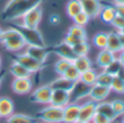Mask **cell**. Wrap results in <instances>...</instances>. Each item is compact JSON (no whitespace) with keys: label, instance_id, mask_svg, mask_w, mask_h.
<instances>
[{"label":"cell","instance_id":"cell-31","mask_svg":"<svg viewBox=\"0 0 124 123\" xmlns=\"http://www.w3.org/2000/svg\"><path fill=\"white\" fill-rule=\"evenodd\" d=\"M111 91H114L119 95H124V78L121 76H114L111 82Z\"/></svg>","mask_w":124,"mask_h":123},{"label":"cell","instance_id":"cell-30","mask_svg":"<svg viewBox=\"0 0 124 123\" xmlns=\"http://www.w3.org/2000/svg\"><path fill=\"white\" fill-rule=\"evenodd\" d=\"M73 49L76 56H85V55H88V53H89L90 45L89 43L87 42V40H81L76 45H74Z\"/></svg>","mask_w":124,"mask_h":123},{"label":"cell","instance_id":"cell-54","mask_svg":"<svg viewBox=\"0 0 124 123\" xmlns=\"http://www.w3.org/2000/svg\"><path fill=\"white\" fill-rule=\"evenodd\" d=\"M0 119H1V118H0Z\"/></svg>","mask_w":124,"mask_h":123},{"label":"cell","instance_id":"cell-3","mask_svg":"<svg viewBox=\"0 0 124 123\" xmlns=\"http://www.w3.org/2000/svg\"><path fill=\"white\" fill-rule=\"evenodd\" d=\"M10 26H13L14 29L19 31L21 36L25 41L26 45H35V46H47L45 39L41 31L38 28H28L19 22L12 23Z\"/></svg>","mask_w":124,"mask_h":123},{"label":"cell","instance_id":"cell-23","mask_svg":"<svg viewBox=\"0 0 124 123\" xmlns=\"http://www.w3.org/2000/svg\"><path fill=\"white\" fill-rule=\"evenodd\" d=\"M6 123H38V119L25 113H12L7 118Z\"/></svg>","mask_w":124,"mask_h":123},{"label":"cell","instance_id":"cell-44","mask_svg":"<svg viewBox=\"0 0 124 123\" xmlns=\"http://www.w3.org/2000/svg\"><path fill=\"white\" fill-rule=\"evenodd\" d=\"M119 32V31H117ZM119 35H120V41H121V46H122V49H124V34L121 32H119Z\"/></svg>","mask_w":124,"mask_h":123},{"label":"cell","instance_id":"cell-29","mask_svg":"<svg viewBox=\"0 0 124 123\" xmlns=\"http://www.w3.org/2000/svg\"><path fill=\"white\" fill-rule=\"evenodd\" d=\"M107 42H108V33L105 32H98L92 37V44L99 49H105Z\"/></svg>","mask_w":124,"mask_h":123},{"label":"cell","instance_id":"cell-2","mask_svg":"<svg viewBox=\"0 0 124 123\" xmlns=\"http://www.w3.org/2000/svg\"><path fill=\"white\" fill-rule=\"evenodd\" d=\"M0 43L10 53H19L23 52L26 47V43L19 33V31L13 26L2 31V35L0 39Z\"/></svg>","mask_w":124,"mask_h":123},{"label":"cell","instance_id":"cell-1","mask_svg":"<svg viewBox=\"0 0 124 123\" xmlns=\"http://www.w3.org/2000/svg\"><path fill=\"white\" fill-rule=\"evenodd\" d=\"M42 1L43 0H9L1 12V18L5 21H16L31 8L42 3Z\"/></svg>","mask_w":124,"mask_h":123},{"label":"cell","instance_id":"cell-11","mask_svg":"<svg viewBox=\"0 0 124 123\" xmlns=\"http://www.w3.org/2000/svg\"><path fill=\"white\" fill-rule=\"evenodd\" d=\"M11 88L16 95H28L33 89L31 78H14L11 82Z\"/></svg>","mask_w":124,"mask_h":123},{"label":"cell","instance_id":"cell-39","mask_svg":"<svg viewBox=\"0 0 124 123\" xmlns=\"http://www.w3.org/2000/svg\"><path fill=\"white\" fill-rule=\"evenodd\" d=\"M91 123H112V121H111L110 119H108L107 116H104L103 114L97 112V113L94 114L93 119H92Z\"/></svg>","mask_w":124,"mask_h":123},{"label":"cell","instance_id":"cell-15","mask_svg":"<svg viewBox=\"0 0 124 123\" xmlns=\"http://www.w3.org/2000/svg\"><path fill=\"white\" fill-rule=\"evenodd\" d=\"M82 11H85L90 19L98 18L100 10L102 8V3L100 0H80Z\"/></svg>","mask_w":124,"mask_h":123},{"label":"cell","instance_id":"cell-41","mask_svg":"<svg viewBox=\"0 0 124 123\" xmlns=\"http://www.w3.org/2000/svg\"><path fill=\"white\" fill-rule=\"evenodd\" d=\"M115 7V12L116 16H120L122 18H124V5H114Z\"/></svg>","mask_w":124,"mask_h":123},{"label":"cell","instance_id":"cell-24","mask_svg":"<svg viewBox=\"0 0 124 123\" xmlns=\"http://www.w3.org/2000/svg\"><path fill=\"white\" fill-rule=\"evenodd\" d=\"M116 16V12H115V7L114 6H110V5H105L102 6L100 10V13H99V18L101 19V21L104 22V23L111 24V22L113 21V19Z\"/></svg>","mask_w":124,"mask_h":123},{"label":"cell","instance_id":"cell-27","mask_svg":"<svg viewBox=\"0 0 124 123\" xmlns=\"http://www.w3.org/2000/svg\"><path fill=\"white\" fill-rule=\"evenodd\" d=\"M103 70H105L107 73H109L110 75L114 76H121L124 78V67L121 65L120 60L117 58H115L113 62H111L105 68H103Z\"/></svg>","mask_w":124,"mask_h":123},{"label":"cell","instance_id":"cell-13","mask_svg":"<svg viewBox=\"0 0 124 123\" xmlns=\"http://www.w3.org/2000/svg\"><path fill=\"white\" fill-rule=\"evenodd\" d=\"M63 123H74L79 119L80 103L78 102H69L63 108Z\"/></svg>","mask_w":124,"mask_h":123},{"label":"cell","instance_id":"cell-18","mask_svg":"<svg viewBox=\"0 0 124 123\" xmlns=\"http://www.w3.org/2000/svg\"><path fill=\"white\" fill-rule=\"evenodd\" d=\"M109 51H111L114 54H119L122 51L121 41H120V35L117 31H112L108 33V42H107V47Z\"/></svg>","mask_w":124,"mask_h":123},{"label":"cell","instance_id":"cell-37","mask_svg":"<svg viewBox=\"0 0 124 123\" xmlns=\"http://www.w3.org/2000/svg\"><path fill=\"white\" fill-rule=\"evenodd\" d=\"M111 106L112 109L114 111V113L116 114L117 118L124 115V101L121 99H115L113 101H111Z\"/></svg>","mask_w":124,"mask_h":123},{"label":"cell","instance_id":"cell-6","mask_svg":"<svg viewBox=\"0 0 124 123\" xmlns=\"http://www.w3.org/2000/svg\"><path fill=\"white\" fill-rule=\"evenodd\" d=\"M42 19H43V9H42V3H40V5H36L33 8H31L26 12L21 18L20 23L28 26V28H39Z\"/></svg>","mask_w":124,"mask_h":123},{"label":"cell","instance_id":"cell-22","mask_svg":"<svg viewBox=\"0 0 124 123\" xmlns=\"http://www.w3.org/2000/svg\"><path fill=\"white\" fill-rule=\"evenodd\" d=\"M14 112V105L10 98L1 97L0 98V118L7 119Z\"/></svg>","mask_w":124,"mask_h":123},{"label":"cell","instance_id":"cell-50","mask_svg":"<svg viewBox=\"0 0 124 123\" xmlns=\"http://www.w3.org/2000/svg\"><path fill=\"white\" fill-rule=\"evenodd\" d=\"M1 82H2V77L0 76V86H1Z\"/></svg>","mask_w":124,"mask_h":123},{"label":"cell","instance_id":"cell-34","mask_svg":"<svg viewBox=\"0 0 124 123\" xmlns=\"http://www.w3.org/2000/svg\"><path fill=\"white\" fill-rule=\"evenodd\" d=\"M71 63H73L71 60L64 59V58H59L56 63L54 64V70H55V73H56L58 76H63L64 73L66 72V69L69 67V65Z\"/></svg>","mask_w":124,"mask_h":123},{"label":"cell","instance_id":"cell-35","mask_svg":"<svg viewBox=\"0 0 124 123\" xmlns=\"http://www.w3.org/2000/svg\"><path fill=\"white\" fill-rule=\"evenodd\" d=\"M63 76H65L67 79H69V80H71V81H74V82H75V81L79 80L80 72L73 65V63H71L69 65V67L66 69V72L64 73Z\"/></svg>","mask_w":124,"mask_h":123},{"label":"cell","instance_id":"cell-51","mask_svg":"<svg viewBox=\"0 0 124 123\" xmlns=\"http://www.w3.org/2000/svg\"><path fill=\"white\" fill-rule=\"evenodd\" d=\"M119 32H121V33H123V34H124V28H123V29H122V30H121V31H119Z\"/></svg>","mask_w":124,"mask_h":123},{"label":"cell","instance_id":"cell-20","mask_svg":"<svg viewBox=\"0 0 124 123\" xmlns=\"http://www.w3.org/2000/svg\"><path fill=\"white\" fill-rule=\"evenodd\" d=\"M9 72L14 78H31L32 76V73L30 70L26 69L18 62H13V60L9 67Z\"/></svg>","mask_w":124,"mask_h":123},{"label":"cell","instance_id":"cell-49","mask_svg":"<svg viewBox=\"0 0 124 123\" xmlns=\"http://www.w3.org/2000/svg\"><path fill=\"white\" fill-rule=\"evenodd\" d=\"M2 29H1V28H0V39H1V35H2Z\"/></svg>","mask_w":124,"mask_h":123},{"label":"cell","instance_id":"cell-36","mask_svg":"<svg viewBox=\"0 0 124 123\" xmlns=\"http://www.w3.org/2000/svg\"><path fill=\"white\" fill-rule=\"evenodd\" d=\"M91 19L89 18V16L86 13L85 11H80L78 14H76L75 16L73 18V21H74V24H77V25H80V26H86L87 24L89 23V21Z\"/></svg>","mask_w":124,"mask_h":123},{"label":"cell","instance_id":"cell-9","mask_svg":"<svg viewBox=\"0 0 124 123\" xmlns=\"http://www.w3.org/2000/svg\"><path fill=\"white\" fill-rule=\"evenodd\" d=\"M90 86L84 84L82 81L77 80L74 84L73 89L69 91L70 93V102H78L84 98H88L89 96Z\"/></svg>","mask_w":124,"mask_h":123},{"label":"cell","instance_id":"cell-47","mask_svg":"<svg viewBox=\"0 0 124 123\" xmlns=\"http://www.w3.org/2000/svg\"><path fill=\"white\" fill-rule=\"evenodd\" d=\"M1 67H2V58H1V55H0V70H1Z\"/></svg>","mask_w":124,"mask_h":123},{"label":"cell","instance_id":"cell-5","mask_svg":"<svg viewBox=\"0 0 124 123\" xmlns=\"http://www.w3.org/2000/svg\"><path fill=\"white\" fill-rule=\"evenodd\" d=\"M11 59L13 62H18L19 64H21L22 66L29 69L32 74L36 72H40L41 69L43 68L44 64L40 63L39 60L34 59L32 56H30L29 54H26L25 52H19V53H13L11 55Z\"/></svg>","mask_w":124,"mask_h":123},{"label":"cell","instance_id":"cell-17","mask_svg":"<svg viewBox=\"0 0 124 123\" xmlns=\"http://www.w3.org/2000/svg\"><path fill=\"white\" fill-rule=\"evenodd\" d=\"M116 58V54L112 53L111 51H109L108 49H100V52L98 53L96 58V64L98 67H100L101 69L105 68L111 62Z\"/></svg>","mask_w":124,"mask_h":123},{"label":"cell","instance_id":"cell-52","mask_svg":"<svg viewBox=\"0 0 124 123\" xmlns=\"http://www.w3.org/2000/svg\"><path fill=\"white\" fill-rule=\"evenodd\" d=\"M38 123H39V122H38ZM41 123H43V122H41Z\"/></svg>","mask_w":124,"mask_h":123},{"label":"cell","instance_id":"cell-21","mask_svg":"<svg viewBox=\"0 0 124 123\" xmlns=\"http://www.w3.org/2000/svg\"><path fill=\"white\" fill-rule=\"evenodd\" d=\"M97 112L103 114V115L107 116L108 119H110V120L112 121V123L117 119L116 114L114 113V111H113V109H112L111 102H108V101H105V100L97 103Z\"/></svg>","mask_w":124,"mask_h":123},{"label":"cell","instance_id":"cell-48","mask_svg":"<svg viewBox=\"0 0 124 123\" xmlns=\"http://www.w3.org/2000/svg\"><path fill=\"white\" fill-rule=\"evenodd\" d=\"M120 118H121V122H120V123H124V115L120 116Z\"/></svg>","mask_w":124,"mask_h":123},{"label":"cell","instance_id":"cell-8","mask_svg":"<svg viewBox=\"0 0 124 123\" xmlns=\"http://www.w3.org/2000/svg\"><path fill=\"white\" fill-rule=\"evenodd\" d=\"M24 52L30 56H32L34 59L39 60L40 63L43 64L46 62L49 54H52L48 46H35V45H26Z\"/></svg>","mask_w":124,"mask_h":123},{"label":"cell","instance_id":"cell-45","mask_svg":"<svg viewBox=\"0 0 124 123\" xmlns=\"http://www.w3.org/2000/svg\"><path fill=\"white\" fill-rule=\"evenodd\" d=\"M113 5H124V0H112Z\"/></svg>","mask_w":124,"mask_h":123},{"label":"cell","instance_id":"cell-28","mask_svg":"<svg viewBox=\"0 0 124 123\" xmlns=\"http://www.w3.org/2000/svg\"><path fill=\"white\" fill-rule=\"evenodd\" d=\"M82 11L80 0H69L66 5V13L70 19H73L76 14Z\"/></svg>","mask_w":124,"mask_h":123},{"label":"cell","instance_id":"cell-14","mask_svg":"<svg viewBox=\"0 0 124 123\" xmlns=\"http://www.w3.org/2000/svg\"><path fill=\"white\" fill-rule=\"evenodd\" d=\"M96 113H97V102L89 99L85 103L80 105L79 120H82L87 123H90Z\"/></svg>","mask_w":124,"mask_h":123},{"label":"cell","instance_id":"cell-38","mask_svg":"<svg viewBox=\"0 0 124 123\" xmlns=\"http://www.w3.org/2000/svg\"><path fill=\"white\" fill-rule=\"evenodd\" d=\"M111 25L115 29V31H121L124 28V18L120 16H115L113 21L111 22Z\"/></svg>","mask_w":124,"mask_h":123},{"label":"cell","instance_id":"cell-46","mask_svg":"<svg viewBox=\"0 0 124 123\" xmlns=\"http://www.w3.org/2000/svg\"><path fill=\"white\" fill-rule=\"evenodd\" d=\"M74 123H87V122H85V121H82V120H79V119H78V120H76L75 122Z\"/></svg>","mask_w":124,"mask_h":123},{"label":"cell","instance_id":"cell-25","mask_svg":"<svg viewBox=\"0 0 124 123\" xmlns=\"http://www.w3.org/2000/svg\"><path fill=\"white\" fill-rule=\"evenodd\" d=\"M73 65L79 70L80 73L85 70L92 68V60L90 59L87 55L85 56H76L75 59L73 60Z\"/></svg>","mask_w":124,"mask_h":123},{"label":"cell","instance_id":"cell-26","mask_svg":"<svg viewBox=\"0 0 124 123\" xmlns=\"http://www.w3.org/2000/svg\"><path fill=\"white\" fill-rule=\"evenodd\" d=\"M97 75H98V72H96V69L93 68H89V69L85 70V72L80 73V77L79 80L82 81L84 84L88 85V86H93L97 81Z\"/></svg>","mask_w":124,"mask_h":123},{"label":"cell","instance_id":"cell-40","mask_svg":"<svg viewBox=\"0 0 124 123\" xmlns=\"http://www.w3.org/2000/svg\"><path fill=\"white\" fill-rule=\"evenodd\" d=\"M63 41L66 43V44L70 45V46H74V45H76L78 42H79V41H81V40L77 39V37H75L74 35H71V34H69V33H67V34L65 35V37H64Z\"/></svg>","mask_w":124,"mask_h":123},{"label":"cell","instance_id":"cell-33","mask_svg":"<svg viewBox=\"0 0 124 123\" xmlns=\"http://www.w3.org/2000/svg\"><path fill=\"white\" fill-rule=\"evenodd\" d=\"M112 80H113V76H112V75H110L109 73H107L105 70L102 69L100 73H98V75H97L96 84L102 85V86H107V87H110Z\"/></svg>","mask_w":124,"mask_h":123},{"label":"cell","instance_id":"cell-43","mask_svg":"<svg viewBox=\"0 0 124 123\" xmlns=\"http://www.w3.org/2000/svg\"><path fill=\"white\" fill-rule=\"evenodd\" d=\"M116 58L120 60L121 65L124 67V49H122V51L120 52L119 54H116Z\"/></svg>","mask_w":124,"mask_h":123},{"label":"cell","instance_id":"cell-32","mask_svg":"<svg viewBox=\"0 0 124 123\" xmlns=\"http://www.w3.org/2000/svg\"><path fill=\"white\" fill-rule=\"evenodd\" d=\"M67 33L74 35L75 37H77V39H79V40H87L88 39V37H87L86 29H85L84 26L77 25V24H73V25L68 29Z\"/></svg>","mask_w":124,"mask_h":123},{"label":"cell","instance_id":"cell-4","mask_svg":"<svg viewBox=\"0 0 124 123\" xmlns=\"http://www.w3.org/2000/svg\"><path fill=\"white\" fill-rule=\"evenodd\" d=\"M63 108L53 105H46L39 110L35 118L43 123H63Z\"/></svg>","mask_w":124,"mask_h":123},{"label":"cell","instance_id":"cell-42","mask_svg":"<svg viewBox=\"0 0 124 123\" xmlns=\"http://www.w3.org/2000/svg\"><path fill=\"white\" fill-rule=\"evenodd\" d=\"M49 22H51L52 24H54V25H57V24H59V22H61V18H59L58 14H52V16H49Z\"/></svg>","mask_w":124,"mask_h":123},{"label":"cell","instance_id":"cell-12","mask_svg":"<svg viewBox=\"0 0 124 123\" xmlns=\"http://www.w3.org/2000/svg\"><path fill=\"white\" fill-rule=\"evenodd\" d=\"M49 49H51V53L56 54L59 58H64V59H68L73 62L76 57L75 53H74L73 46L66 44L64 41H62L61 43L54 45V46L49 47Z\"/></svg>","mask_w":124,"mask_h":123},{"label":"cell","instance_id":"cell-53","mask_svg":"<svg viewBox=\"0 0 124 123\" xmlns=\"http://www.w3.org/2000/svg\"><path fill=\"white\" fill-rule=\"evenodd\" d=\"M90 123H91V122H90Z\"/></svg>","mask_w":124,"mask_h":123},{"label":"cell","instance_id":"cell-7","mask_svg":"<svg viewBox=\"0 0 124 123\" xmlns=\"http://www.w3.org/2000/svg\"><path fill=\"white\" fill-rule=\"evenodd\" d=\"M52 91H53V89L51 88L49 85H43V86L31 91L30 101L33 102V103H38V105L43 106L49 105Z\"/></svg>","mask_w":124,"mask_h":123},{"label":"cell","instance_id":"cell-10","mask_svg":"<svg viewBox=\"0 0 124 123\" xmlns=\"http://www.w3.org/2000/svg\"><path fill=\"white\" fill-rule=\"evenodd\" d=\"M110 93H111L110 87L102 86V85H99V84H94L93 86L90 87L88 98H89L90 100H92V101L98 103V102L104 101V100L109 97Z\"/></svg>","mask_w":124,"mask_h":123},{"label":"cell","instance_id":"cell-19","mask_svg":"<svg viewBox=\"0 0 124 123\" xmlns=\"http://www.w3.org/2000/svg\"><path fill=\"white\" fill-rule=\"evenodd\" d=\"M74 81L67 79L65 76H58L56 79L52 81L51 84H48L51 86V88L53 90L58 89V90H65V91H70L74 87Z\"/></svg>","mask_w":124,"mask_h":123},{"label":"cell","instance_id":"cell-16","mask_svg":"<svg viewBox=\"0 0 124 123\" xmlns=\"http://www.w3.org/2000/svg\"><path fill=\"white\" fill-rule=\"evenodd\" d=\"M69 102H70V93H69V91L58 90V89H55V90L52 91L49 105L64 108L65 106H67Z\"/></svg>","mask_w":124,"mask_h":123}]
</instances>
